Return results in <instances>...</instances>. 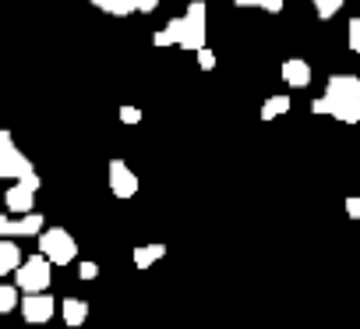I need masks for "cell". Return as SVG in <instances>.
Returning <instances> with one entry per match:
<instances>
[{
	"label": "cell",
	"instance_id": "cell-7",
	"mask_svg": "<svg viewBox=\"0 0 360 329\" xmlns=\"http://www.w3.org/2000/svg\"><path fill=\"white\" fill-rule=\"evenodd\" d=\"M43 227H46V220H43L39 213H29V216H18V220H11V216L0 213V241H15V237H39V234H43Z\"/></svg>",
	"mask_w": 360,
	"mask_h": 329
},
{
	"label": "cell",
	"instance_id": "cell-11",
	"mask_svg": "<svg viewBox=\"0 0 360 329\" xmlns=\"http://www.w3.org/2000/svg\"><path fill=\"white\" fill-rule=\"evenodd\" d=\"M60 315H64L68 325H82V322L89 318V301H82V297H64V301H60Z\"/></svg>",
	"mask_w": 360,
	"mask_h": 329
},
{
	"label": "cell",
	"instance_id": "cell-1",
	"mask_svg": "<svg viewBox=\"0 0 360 329\" xmlns=\"http://www.w3.org/2000/svg\"><path fill=\"white\" fill-rule=\"evenodd\" d=\"M205 39H209V8L202 4V0H191L188 11L180 18H169L166 29H159L152 36L155 46H180V50H205Z\"/></svg>",
	"mask_w": 360,
	"mask_h": 329
},
{
	"label": "cell",
	"instance_id": "cell-10",
	"mask_svg": "<svg viewBox=\"0 0 360 329\" xmlns=\"http://www.w3.org/2000/svg\"><path fill=\"white\" fill-rule=\"evenodd\" d=\"M311 78H314V71H311V64H307L304 57H290V61H283V82H286L290 89H307Z\"/></svg>",
	"mask_w": 360,
	"mask_h": 329
},
{
	"label": "cell",
	"instance_id": "cell-5",
	"mask_svg": "<svg viewBox=\"0 0 360 329\" xmlns=\"http://www.w3.org/2000/svg\"><path fill=\"white\" fill-rule=\"evenodd\" d=\"M50 280H53V266L43 255H29L18 266V273H15V287L25 290V294H46L50 290Z\"/></svg>",
	"mask_w": 360,
	"mask_h": 329
},
{
	"label": "cell",
	"instance_id": "cell-17",
	"mask_svg": "<svg viewBox=\"0 0 360 329\" xmlns=\"http://www.w3.org/2000/svg\"><path fill=\"white\" fill-rule=\"evenodd\" d=\"M311 4H314V15H318L321 22H328L332 15H339V11H342L346 0H311Z\"/></svg>",
	"mask_w": 360,
	"mask_h": 329
},
{
	"label": "cell",
	"instance_id": "cell-15",
	"mask_svg": "<svg viewBox=\"0 0 360 329\" xmlns=\"http://www.w3.org/2000/svg\"><path fill=\"white\" fill-rule=\"evenodd\" d=\"M92 8H99V11H106V15H113V18H127L134 8H131V0H89Z\"/></svg>",
	"mask_w": 360,
	"mask_h": 329
},
{
	"label": "cell",
	"instance_id": "cell-19",
	"mask_svg": "<svg viewBox=\"0 0 360 329\" xmlns=\"http://www.w3.org/2000/svg\"><path fill=\"white\" fill-rule=\"evenodd\" d=\"M346 43H349L353 54H360V18L349 22V29H346Z\"/></svg>",
	"mask_w": 360,
	"mask_h": 329
},
{
	"label": "cell",
	"instance_id": "cell-16",
	"mask_svg": "<svg viewBox=\"0 0 360 329\" xmlns=\"http://www.w3.org/2000/svg\"><path fill=\"white\" fill-rule=\"evenodd\" d=\"M18 304H22V297H18V287H11V283H4V287H0V315H11Z\"/></svg>",
	"mask_w": 360,
	"mask_h": 329
},
{
	"label": "cell",
	"instance_id": "cell-24",
	"mask_svg": "<svg viewBox=\"0 0 360 329\" xmlns=\"http://www.w3.org/2000/svg\"><path fill=\"white\" fill-rule=\"evenodd\" d=\"M346 216L349 220H360V195H349L346 199Z\"/></svg>",
	"mask_w": 360,
	"mask_h": 329
},
{
	"label": "cell",
	"instance_id": "cell-22",
	"mask_svg": "<svg viewBox=\"0 0 360 329\" xmlns=\"http://www.w3.org/2000/svg\"><path fill=\"white\" fill-rule=\"evenodd\" d=\"M78 276L82 280H96L99 276V266L96 262H78Z\"/></svg>",
	"mask_w": 360,
	"mask_h": 329
},
{
	"label": "cell",
	"instance_id": "cell-3",
	"mask_svg": "<svg viewBox=\"0 0 360 329\" xmlns=\"http://www.w3.org/2000/svg\"><path fill=\"white\" fill-rule=\"evenodd\" d=\"M39 255L50 266H71L78 259V241L64 227H50V230L39 234Z\"/></svg>",
	"mask_w": 360,
	"mask_h": 329
},
{
	"label": "cell",
	"instance_id": "cell-9",
	"mask_svg": "<svg viewBox=\"0 0 360 329\" xmlns=\"http://www.w3.org/2000/svg\"><path fill=\"white\" fill-rule=\"evenodd\" d=\"M53 311H57V301H53L50 294H25V297H22V315H25V322H32V325L50 322Z\"/></svg>",
	"mask_w": 360,
	"mask_h": 329
},
{
	"label": "cell",
	"instance_id": "cell-12",
	"mask_svg": "<svg viewBox=\"0 0 360 329\" xmlns=\"http://www.w3.org/2000/svg\"><path fill=\"white\" fill-rule=\"evenodd\" d=\"M22 262H25V259H22V248H18L15 241H0V276L18 273Z\"/></svg>",
	"mask_w": 360,
	"mask_h": 329
},
{
	"label": "cell",
	"instance_id": "cell-23",
	"mask_svg": "<svg viewBox=\"0 0 360 329\" xmlns=\"http://www.w3.org/2000/svg\"><path fill=\"white\" fill-rule=\"evenodd\" d=\"M131 8L141 11V15H152V11L159 8V0H131Z\"/></svg>",
	"mask_w": 360,
	"mask_h": 329
},
{
	"label": "cell",
	"instance_id": "cell-18",
	"mask_svg": "<svg viewBox=\"0 0 360 329\" xmlns=\"http://www.w3.org/2000/svg\"><path fill=\"white\" fill-rule=\"evenodd\" d=\"M237 8H262V11H269V15H279L283 8H286V0H233Z\"/></svg>",
	"mask_w": 360,
	"mask_h": 329
},
{
	"label": "cell",
	"instance_id": "cell-6",
	"mask_svg": "<svg viewBox=\"0 0 360 329\" xmlns=\"http://www.w3.org/2000/svg\"><path fill=\"white\" fill-rule=\"evenodd\" d=\"M39 174H32V178H25V181H15L8 192H4V206H8V213H15V216H29V213H36L32 206H36V192H39Z\"/></svg>",
	"mask_w": 360,
	"mask_h": 329
},
{
	"label": "cell",
	"instance_id": "cell-13",
	"mask_svg": "<svg viewBox=\"0 0 360 329\" xmlns=\"http://www.w3.org/2000/svg\"><path fill=\"white\" fill-rule=\"evenodd\" d=\"M290 96L286 92H279V96H269L265 103H262V120H276V117H283V113H290Z\"/></svg>",
	"mask_w": 360,
	"mask_h": 329
},
{
	"label": "cell",
	"instance_id": "cell-2",
	"mask_svg": "<svg viewBox=\"0 0 360 329\" xmlns=\"http://www.w3.org/2000/svg\"><path fill=\"white\" fill-rule=\"evenodd\" d=\"M311 113L356 124L360 120V75H332L325 85V96L311 103Z\"/></svg>",
	"mask_w": 360,
	"mask_h": 329
},
{
	"label": "cell",
	"instance_id": "cell-4",
	"mask_svg": "<svg viewBox=\"0 0 360 329\" xmlns=\"http://www.w3.org/2000/svg\"><path fill=\"white\" fill-rule=\"evenodd\" d=\"M36 174V167H32V159L15 145V138H11V131H4L0 128V178H11V181H25V178H32Z\"/></svg>",
	"mask_w": 360,
	"mask_h": 329
},
{
	"label": "cell",
	"instance_id": "cell-8",
	"mask_svg": "<svg viewBox=\"0 0 360 329\" xmlns=\"http://www.w3.org/2000/svg\"><path fill=\"white\" fill-rule=\"evenodd\" d=\"M106 181H110V192L117 199H134L138 195V174L127 167L124 159H110L106 163Z\"/></svg>",
	"mask_w": 360,
	"mask_h": 329
},
{
	"label": "cell",
	"instance_id": "cell-14",
	"mask_svg": "<svg viewBox=\"0 0 360 329\" xmlns=\"http://www.w3.org/2000/svg\"><path fill=\"white\" fill-rule=\"evenodd\" d=\"M162 255H166V244H141V248H134V269H148Z\"/></svg>",
	"mask_w": 360,
	"mask_h": 329
},
{
	"label": "cell",
	"instance_id": "cell-21",
	"mask_svg": "<svg viewBox=\"0 0 360 329\" xmlns=\"http://www.w3.org/2000/svg\"><path fill=\"white\" fill-rule=\"evenodd\" d=\"M120 120H124V124H138V120H141V110L131 106V103H124V106H120Z\"/></svg>",
	"mask_w": 360,
	"mask_h": 329
},
{
	"label": "cell",
	"instance_id": "cell-20",
	"mask_svg": "<svg viewBox=\"0 0 360 329\" xmlns=\"http://www.w3.org/2000/svg\"><path fill=\"white\" fill-rule=\"evenodd\" d=\"M195 57H198V68H202V71H212V68H216V54H212L209 46H205V50H198Z\"/></svg>",
	"mask_w": 360,
	"mask_h": 329
}]
</instances>
